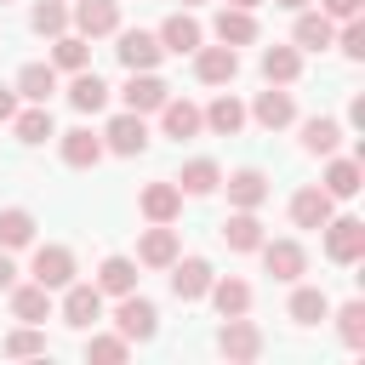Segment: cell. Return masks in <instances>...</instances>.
Segmentation results:
<instances>
[{"mask_svg": "<svg viewBox=\"0 0 365 365\" xmlns=\"http://www.w3.org/2000/svg\"><path fill=\"white\" fill-rule=\"evenodd\" d=\"M262 348H268V336H262V325H251L245 314H234V319H222V331H217V354H222V359H234V365H245V359H262Z\"/></svg>", "mask_w": 365, "mask_h": 365, "instance_id": "7a4b0ae2", "label": "cell"}, {"mask_svg": "<svg viewBox=\"0 0 365 365\" xmlns=\"http://www.w3.org/2000/svg\"><path fill=\"white\" fill-rule=\"evenodd\" d=\"M348 125H365V91L348 97Z\"/></svg>", "mask_w": 365, "mask_h": 365, "instance_id": "f6af8a7d", "label": "cell"}, {"mask_svg": "<svg viewBox=\"0 0 365 365\" xmlns=\"http://www.w3.org/2000/svg\"><path fill=\"white\" fill-rule=\"evenodd\" d=\"M211 34H217L222 46H251V40H257V11H245V6H222L217 23H211Z\"/></svg>", "mask_w": 365, "mask_h": 365, "instance_id": "d4e9b609", "label": "cell"}, {"mask_svg": "<svg viewBox=\"0 0 365 365\" xmlns=\"http://www.w3.org/2000/svg\"><path fill=\"white\" fill-rule=\"evenodd\" d=\"M319 234H325V257H331L336 268H354V262L365 257V222H359V217H331Z\"/></svg>", "mask_w": 365, "mask_h": 365, "instance_id": "3957f363", "label": "cell"}, {"mask_svg": "<svg viewBox=\"0 0 365 365\" xmlns=\"http://www.w3.org/2000/svg\"><path fill=\"white\" fill-rule=\"evenodd\" d=\"M103 148H108V154H120V160H137V154L148 148V120H143V114H131V108H120V114L103 125Z\"/></svg>", "mask_w": 365, "mask_h": 365, "instance_id": "8992f818", "label": "cell"}, {"mask_svg": "<svg viewBox=\"0 0 365 365\" xmlns=\"http://www.w3.org/2000/svg\"><path fill=\"white\" fill-rule=\"evenodd\" d=\"M331 40H336V23H331L325 11H314V6H302L297 23H291V46H297V51H325Z\"/></svg>", "mask_w": 365, "mask_h": 365, "instance_id": "603a6c76", "label": "cell"}, {"mask_svg": "<svg viewBox=\"0 0 365 365\" xmlns=\"http://www.w3.org/2000/svg\"><path fill=\"white\" fill-rule=\"evenodd\" d=\"M154 40H160V51H171V57H194V46L205 40V29H200V17L182 6V11H171V17L154 29Z\"/></svg>", "mask_w": 365, "mask_h": 365, "instance_id": "ba28073f", "label": "cell"}, {"mask_svg": "<svg viewBox=\"0 0 365 365\" xmlns=\"http://www.w3.org/2000/svg\"><path fill=\"white\" fill-rule=\"evenodd\" d=\"M245 120H257L262 131H285V125L297 120V97H291L285 86H268V91H257V103L245 108Z\"/></svg>", "mask_w": 365, "mask_h": 365, "instance_id": "7c38bea8", "label": "cell"}, {"mask_svg": "<svg viewBox=\"0 0 365 365\" xmlns=\"http://www.w3.org/2000/svg\"><path fill=\"white\" fill-rule=\"evenodd\" d=\"M177 251H182V240H177L171 222H148L143 240H137V262H143V268H171Z\"/></svg>", "mask_w": 365, "mask_h": 365, "instance_id": "ffe728a7", "label": "cell"}, {"mask_svg": "<svg viewBox=\"0 0 365 365\" xmlns=\"http://www.w3.org/2000/svg\"><path fill=\"white\" fill-rule=\"evenodd\" d=\"M222 188H228V205H234V211H257V205L268 200V171H262V165H240V171L222 177Z\"/></svg>", "mask_w": 365, "mask_h": 365, "instance_id": "ac0fdd59", "label": "cell"}, {"mask_svg": "<svg viewBox=\"0 0 365 365\" xmlns=\"http://www.w3.org/2000/svg\"><path fill=\"white\" fill-rule=\"evenodd\" d=\"M319 188H325L331 200H354V194L365 188V165H359V154H325V177H319Z\"/></svg>", "mask_w": 365, "mask_h": 365, "instance_id": "5bb4252c", "label": "cell"}, {"mask_svg": "<svg viewBox=\"0 0 365 365\" xmlns=\"http://www.w3.org/2000/svg\"><path fill=\"white\" fill-rule=\"evenodd\" d=\"M285 314H291L297 325H319V319H331V297H325L319 285H302V279H297V291H291Z\"/></svg>", "mask_w": 365, "mask_h": 365, "instance_id": "836d02e7", "label": "cell"}, {"mask_svg": "<svg viewBox=\"0 0 365 365\" xmlns=\"http://www.w3.org/2000/svg\"><path fill=\"white\" fill-rule=\"evenodd\" d=\"M331 217H336V200H331L319 182H308V188L291 194V222H297V228H325Z\"/></svg>", "mask_w": 365, "mask_h": 365, "instance_id": "44dd1931", "label": "cell"}, {"mask_svg": "<svg viewBox=\"0 0 365 365\" xmlns=\"http://www.w3.org/2000/svg\"><path fill=\"white\" fill-rule=\"evenodd\" d=\"M205 297H211V308H217L222 319H234V314H251V285H245V279H234V274H217Z\"/></svg>", "mask_w": 365, "mask_h": 365, "instance_id": "83f0119b", "label": "cell"}, {"mask_svg": "<svg viewBox=\"0 0 365 365\" xmlns=\"http://www.w3.org/2000/svg\"><path fill=\"white\" fill-rule=\"evenodd\" d=\"M29 279H40L46 291H63V285L74 279V251H68V245H34Z\"/></svg>", "mask_w": 365, "mask_h": 365, "instance_id": "9a60e30c", "label": "cell"}, {"mask_svg": "<svg viewBox=\"0 0 365 365\" xmlns=\"http://www.w3.org/2000/svg\"><path fill=\"white\" fill-rule=\"evenodd\" d=\"M200 131H205L200 103H188V97H165V103H160V137L188 143V137H200Z\"/></svg>", "mask_w": 365, "mask_h": 365, "instance_id": "4fadbf2b", "label": "cell"}, {"mask_svg": "<svg viewBox=\"0 0 365 365\" xmlns=\"http://www.w3.org/2000/svg\"><path fill=\"white\" fill-rule=\"evenodd\" d=\"M0 348H6V359H40V354H46V331H40V325H17Z\"/></svg>", "mask_w": 365, "mask_h": 365, "instance_id": "60d3db41", "label": "cell"}, {"mask_svg": "<svg viewBox=\"0 0 365 365\" xmlns=\"http://www.w3.org/2000/svg\"><path fill=\"white\" fill-rule=\"evenodd\" d=\"M17 285V262H11V251H0V291H11Z\"/></svg>", "mask_w": 365, "mask_h": 365, "instance_id": "ee69618b", "label": "cell"}, {"mask_svg": "<svg viewBox=\"0 0 365 365\" xmlns=\"http://www.w3.org/2000/svg\"><path fill=\"white\" fill-rule=\"evenodd\" d=\"M68 103H74V114H103V108H108V86H103L91 68H80V74L68 80Z\"/></svg>", "mask_w": 365, "mask_h": 365, "instance_id": "8d00e7d4", "label": "cell"}, {"mask_svg": "<svg viewBox=\"0 0 365 365\" xmlns=\"http://www.w3.org/2000/svg\"><path fill=\"white\" fill-rule=\"evenodd\" d=\"M262 80L268 86H297V74H302V51L297 46H262Z\"/></svg>", "mask_w": 365, "mask_h": 365, "instance_id": "484cf974", "label": "cell"}, {"mask_svg": "<svg viewBox=\"0 0 365 365\" xmlns=\"http://www.w3.org/2000/svg\"><path fill=\"white\" fill-rule=\"evenodd\" d=\"M228 6H245V11H257V6H262V0H228Z\"/></svg>", "mask_w": 365, "mask_h": 365, "instance_id": "c3c4849f", "label": "cell"}, {"mask_svg": "<svg viewBox=\"0 0 365 365\" xmlns=\"http://www.w3.org/2000/svg\"><path fill=\"white\" fill-rule=\"evenodd\" d=\"M120 34V46H114V57H120V68L125 74H137V68H160V40L148 34V29H114Z\"/></svg>", "mask_w": 365, "mask_h": 365, "instance_id": "8fae6325", "label": "cell"}, {"mask_svg": "<svg viewBox=\"0 0 365 365\" xmlns=\"http://www.w3.org/2000/svg\"><path fill=\"white\" fill-rule=\"evenodd\" d=\"M279 11H302V6H314V0H274Z\"/></svg>", "mask_w": 365, "mask_h": 365, "instance_id": "7dc6e473", "label": "cell"}, {"mask_svg": "<svg viewBox=\"0 0 365 365\" xmlns=\"http://www.w3.org/2000/svg\"><path fill=\"white\" fill-rule=\"evenodd\" d=\"M11 131H17V143H23V148H40L46 137H57V125H51V108H46V103L17 108V114H11Z\"/></svg>", "mask_w": 365, "mask_h": 365, "instance_id": "4316f807", "label": "cell"}, {"mask_svg": "<svg viewBox=\"0 0 365 365\" xmlns=\"http://www.w3.org/2000/svg\"><path fill=\"white\" fill-rule=\"evenodd\" d=\"M68 23H74V34L103 40V34L120 29V0H74L68 6Z\"/></svg>", "mask_w": 365, "mask_h": 365, "instance_id": "30bf717a", "label": "cell"}, {"mask_svg": "<svg viewBox=\"0 0 365 365\" xmlns=\"http://www.w3.org/2000/svg\"><path fill=\"white\" fill-rule=\"evenodd\" d=\"M0 6H11V0H0Z\"/></svg>", "mask_w": 365, "mask_h": 365, "instance_id": "f907efd6", "label": "cell"}, {"mask_svg": "<svg viewBox=\"0 0 365 365\" xmlns=\"http://www.w3.org/2000/svg\"><path fill=\"white\" fill-rule=\"evenodd\" d=\"M86 359H97V365H120V359H131V342H125L120 331H97V325H91V336H86Z\"/></svg>", "mask_w": 365, "mask_h": 365, "instance_id": "74e56055", "label": "cell"}, {"mask_svg": "<svg viewBox=\"0 0 365 365\" xmlns=\"http://www.w3.org/2000/svg\"><path fill=\"white\" fill-rule=\"evenodd\" d=\"M57 154H63V165H68V171H91L108 148H103V131L74 125V131H57Z\"/></svg>", "mask_w": 365, "mask_h": 365, "instance_id": "9c48e42d", "label": "cell"}, {"mask_svg": "<svg viewBox=\"0 0 365 365\" xmlns=\"http://www.w3.org/2000/svg\"><path fill=\"white\" fill-rule=\"evenodd\" d=\"M331 319H336V336H342L348 348H365V302H359V297L342 302V308H331Z\"/></svg>", "mask_w": 365, "mask_h": 365, "instance_id": "ab89813d", "label": "cell"}, {"mask_svg": "<svg viewBox=\"0 0 365 365\" xmlns=\"http://www.w3.org/2000/svg\"><path fill=\"white\" fill-rule=\"evenodd\" d=\"M11 91H17L23 103H51V91H57V68H51V63H23Z\"/></svg>", "mask_w": 365, "mask_h": 365, "instance_id": "f1b7e54d", "label": "cell"}, {"mask_svg": "<svg viewBox=\"0 0 365 365\" xmlns=\"http://www.w3.org/2000/svg\"><path fill=\"white\" fill-rule=\"evenodd\" d=\"M257 257H262V274H274L279 285H297V279L308 274V251H302V240H262Z\"/></svg>", "mask_w": 365, "mask_h": 365, "instance_id": "277c9868", "label": "cell"}, {"mask_svg": "<svg viewBox=\"0 0 365 365\" xmlns=\"http://www.w3.org/2000/svg\"><path fill=\"white\" fill-rule=\"evenodd\" d=\"M114 331H120L125 342H154V331H160V308H154L148 297L125 291V297H114Z\"/></svg>", "mask_w": 365, "mask_h": 365, "instance_id": "6da1fadb", "label": "cell"}, {"mask_svg": "<svg viewBox=\"0 0 365 365\" xmlns=\"http://www.w3.org/2000/svg\"><path fill=\"white\" fill-rule=\"evenodd\" d=\"M103 319V291L97 285H80V279H68L63 285V325H74V331H91Z\"/></svg>", "mask_w": 365, "mask_h": 365, "instance_id": "2e32d148", "label": "cell"}, {"mask_svg": "<svg viewBox=\"0 0 365 365\" xmlns=\"http://www.w3.org/2000/svg\"><path fill=\"white\" fill-rule=\"evenodd\" d=\"M103 297H125V291H137V257H103V268H97V279H91Z\"/></svg>", "mask_w": 365, "mask_h": 365, "instance_id": "d6a6232c", "label": "cell"}, {"mask_svg": "<svg viewBox=\"0 0 365 365\" xmlns=\"http://www.w3.org/2000/svg\"><path fill=\"white\" fill-rule=\"evenodd\" d=\"M120 97H125V108H131V114H160V103L171 97V86H165L154 68H137V74L120 86Z\"/></svg>", "mask_w": 365, "mask_h": 365, "instance_id": "e0dca14e", "label": "cell"}, {"mask_svg": "<svg viewBox=\"0 0 365 365\" xmlns=\"http://www.w3.org/2000/svg\"><path fill=\"white\" fill-rule=\"evenodd\" d=\"M51 68H63V74H80V68H91V40L63 29V34L51 40Z\"/></svg>", "mask_w": 365, "mask_h": 365, "instance_id": "d590c367", "label": "cell"}, {"mask_svg": "<svg viewBox=\"0 0 365 365\" xmlns=\"http://www.w3.org/2000/svg\"><path fill=\"white\" fill-rule=\"evenodd\" d=\"M137 211H143L148 222H177V217H182V188H177L171 177H160V182H143V194H137Z\"/></svg>", "mask_w": 365, "mask_h": 365, "instance_id": "d6986e66", "label": "cell"}, {"mask_svg": "<svg viewBox=\"0 0 365 365\" xmlns=\"http://www.w3.org/2000/svg\"><path fill=\"white\" fill-rule=\"evenodd\" d=\"M268 234H262V217L257 211H228V222H222V245L228 251H257Z\"/></svg>", "mask_w": 365, "mask_h": 365, "instance_id": "1f68e13d", "label": "cell"}, {"mask_svg": "<svg viewBox=\"0 0 365 365\" xmlns=\"http://www.w3.org/2000/svg\"><path fill=\"white\" fill-rule=\"evenodd\" d=\"M342 148V120H331V114H314V120H302V154H336Z\"/></svg>", "mask_w": 365, "mask_h": 365, "instance_id": "4dcf8cb0", "label": "cell"}, {"mask_svg": "<svg viewBox=\"0 0 365 365\" xmlns=\"http://www.w3.org/2000/svg\"><path fill=\"white\" fill-rule=\"evenodd\" d=\"M6 297H11V319H23V325H46V319H51V308H57V302H51L57 291H46L40 279H29V285H11Z\"/></svg>", "mask_w": 365, "mask_h": 365, "instance_id": "7402d4cb", "label": "cell"}, {"mask_svg": "<svg viewBox=\"0 0 365 365\" xmlns=\"http://www.w3.org/2000/svg\"><path fill=\"white\" fill-rule=\"evenodd\" d=\"M11 114H17V91H11V86H0V120H11Z\"/></svg>", "mask_w": 365, "mask_h": 365, "instance_id": "bcb514c9", "label": "cell"}, {"mask_svg": "<svg viewBox=\"0 0 365 365\" xmlns=\"http://www.w3.org/2000/svg\"><path fill=\"white\" fill-rule=\"evenodd\" d=\"M171 182H177V188H182L188 200H205V194H217V188H222V165L200 154V160H188V165H182V171L171 177Z\"/></svg>", "mask_w": 365, "mask_h": 365, "instance_id": "cb8c5ba5", "label": "cell"}, {"mask_svg": "<svg viewBox=\"0 0 365 365\" xmlns=\"http://www.w3.org/2000/svg\"><path fill=\"white\" fill-rule=\"evenodd\" d=\"M359 6H365V0H319V11H325L331 23H348V17H359Z\"/></svg>", "mask_w": 365, "mask_h": 365, "instance_id": "7bdbcfd3", "label": "cell"}, {"mask_svg": "<svg viewBox=\"0 0 365 365\" xmlns=\"http://www.w3.org/2000/svg\"><path fill=\"white\" fill-rule=\"evenodd\" d=\"M182 6H188V11H194V6H205V0H182Z\"/></svg>", "mask_w": 365, "mask_h": 365, "instance_id": "681fc988", "label": "cell"}, {"mask_svg": "<svg viewBox=\"0 0 365 365\" xmlns=\"http://www.w3.org/2000/svg\"><path fill=\"white\" fill-rule=\"evenodd\" d=\"M200 114H205V131H217V137H234V131L245 125V103H240L234 91H217L211 108H200Z\"/></svg>", "mask_w": 365, "mask_h": 365, "instance_id": "f546056e", "label": "cell"}, {"mask_svg": "<svg viewBox=\"0 0 365 365\" xmlns=\"http://www.w3.org/2000/svg\"><path fill=\"white\" fill-rule=\"evenodd\" d=\"M34 211L29 205H6L0 211V251H23V245H34Z\"/></svg>", "mask_w": 365, "mask_h": 365, "instance_id": "e575fe53", "label": "cell"}, {"mask_svg": "<svg viewBox=\"0 0 365 365\" xmlns=\"http://www.w3.org/2000/svg\"><path fill=\"white\" fill-rule=\"evenodd\" d=\"M348 63H365V17H348L342 29H336V40H331Z\"/></svg>", "mask_w": 365, "mask_h": 365, "instance_id": "b9f144b4", "label": "cell"}, {"mask_svg": "<svg viewBox=\"0 0 365 365\" xmlns=\"http://www.w3.org/2000/svg\"><path fill=\"white\" fill-rule=\"evenodd\" d=\"M234 74H240V46H194V80L200 86H234Z\"/></svg>", "mask_w": 365, "mask_h": 365, "instance_id": "5b68a950", "label": "cell"}, {"mask_svg": "<svg viewBox=\"0 0 365 365\" xmlns=\"http://www.w3.org/2000/svg\"><path fill=\"white\" fill-rule=\"evenodd\" d=\"M165 274H171V297H177V302H205V291H211V279H217V268H211L205 257H182V251H177V262H171Z\"/></svg>", "mask_w": 365, "mask_h": 365, "instance_id": "52a82bcc", "label": "cell"}, {"mask_svg": "<svg viewBox=\"0 0 365 365\" xmlns=\"http://www.w3.org/2000/svg\"><path fill=\"white\" fill-rule=\"evenodd\" d=\"M29 29H34V34H46V40H57V34L68 29V0H34Z\"/></svg>", "mask_w": 365, "mask_h": 365, "instance_id": "f35d334b", "label": "cell"}]
</instances>
